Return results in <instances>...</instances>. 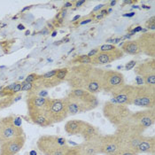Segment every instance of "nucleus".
<instances>
[{
  "label": "nucleus",
  "instance_id": "1",
  "mask_svg": "<svg viewBox=\"0 0 155 155\" xmlns=\"http://www.w3.org/2000/svg\"><path fill=\"white\" fill-rule=\"evenodd\" d=\"M104 71L105 70L91 64L75 65L68 69V74L65 81L72 90L81 89L96 94L102 91V77Z\"/></svg>",
  "mask_w": 155,
  "mask_h": 155
},
{
  "label": "nucleus",
  "instance_id": "2",
  "mask_svg": "<svg viewBox=\"0 0 155 155\" xmlns=\"http://www.w3.org/2000/svg\"><path fill=\"white\" fill-rule=\"evenodd\" d=\"M68 115H75L90 112L98 106V100L95 94L81 89H74L64 98Z\"/></svg>",
  "mask_w": 155,
  "mask_h": 155
},
{
  "label": "nucleus",
  "instance_id": "3",
  "mask_svg": "<svg viewBox=\"0 0 155 155\" xmlns=\"http://www.w3.org/2000/svg\"><path fill=\"white\" fill-rule=\"evenodd\" d=\"M155 122L154 109H145L131 113L129 118L116 128L115 132L143 135V132Z\"/></svg>",
  "mask_w": 155,
  "mask_h": 155
},
{
  "label": "nucleus",
  "instance_id": "4",
  "mask_svg": "<svg viewBox=\"0 0 155 155\" xmlns=\"http://www.w3.org/2000/svg\"><path fill=\"white\" fill-rule=\"evenodd\" d=\"M48 97L36 95L28 96L27 106L29 119L40 127H49L53 124L47 111Z\"/></svg>",
  "mask_w": 155,
  "mask_h": 155
},
{
  "label": "nucleus",
  "instance_id": "5",
  "mask_svg": "<svg viewBox=\"0 0 155 155\" xmlns=\"http://www.w3.org/2000/svg\"><path fill=\"white\" fill-rule=\"evenodd\" d=\"M36 146L44 155H65L70 148L64 137L53 135L41 136L36 141Z\"/></svg>",
  "mask_w": 155,
  "mask_h": 155
},
{
  "label": "nucleus",
  "instance_id": "6",
  "mask_svg": "<svg viewBox=\"0 0 155 155\" xmlns=\"http://www.w3.org/2000/svg\"><path fill=\"white\" fill-rule=\"evenodd\" d=\"M132 112L127 106L116 104L111 100L103 107V116L114 127H118L129 118Z\"/></svg>",
  "mask_w": 155,
  "mask_h": 155
},
{
  "label": "nucleus",
  "instance_id": "7",
  "mask_svg": "<svg viewBox=\"0 0 155 155\" xmlns=\"http://www.w3.org/2000/svg\"><path fill=\"white\" fill-rule=\"evenodd\" d=\"M23 135L24 131L20 118L10 115L0 119V144Z\"/></svg>",
  "mask_w": 155,
  "mask_h": 155
},
{
  "label": "nucleus",
  "instance_id": "8",
  "mask_svg": "<svg viewBox=\"0 0 155 155\" xmlns=\"http://www.w3.org/2000/svg\"><path fill=\"white\" fill-rule=\"evenodd\" d=\"M132 105L144 109H154L155 86L135 85V96Z\"/></svg>",
  "mask_w": 155,
  "mask_h": 155
},
{
  "label": "nucleus",
  "instance_id": "9",
  "mask_svg": "<svg viewBox=\"0 0 155 155\" xmlns=\"http://www.w3.org/2000/svg\"><path fill=\"white\" fill-rule=\"evenodd\" d=\"M125 84L124 75L119 71L105 70L102 77V91L113 93Z\"/></svg>",
  "mask_w": 155,
  "mask_h": 155
},
{
  "label": "nucleus",
  "instance_id": "10",
  "mask_svg": "<svg viewBox=\"0 0 155 155\" xmlns=\"http://www.w3.org/2000/svg\"><path fill=\"white\" fill-rule=\"evenodd\" d=\"M47 111L53 124L61 122L69 116L64 98H48Z\"/></svg>",
  "mask_w": 155,
  "mask_h": 155
},
{
  "label": "nucleus",
  "instance_id": "11",
  "mask_svg": "<svg viewBox=\"0 0 155 155\" xmlns=\"http://www.w3.org/2000/svg\"><path fill=\"white\" fill-rule=\"evenodd\" d=\"M135 73L137 75L141 76L143 83L148 86H155V60L153 58L151 60L143 61L136 65Z\"/></svg>",
  "mask_w": 155,
  "mask_h": 155
},
{
  "label": "nucleus",
  "instance_id": "12",
  "mask_svg": "<svg viewBox=\"0 0 155 155\" xmlns=\"http://www.w3.org/2000/svg\"><path fill=\"white\" fill-rule=\"evenodd\" d=\"M112 102L123 106H130L133 103L135 96V85L124 84L116 91L112 93Z\"/></svg>",
  "mask_w": 155,
  "mask_h": 155
},
{
  "label": "nucleus",
  "instance_id": "13",
  "mask_svg": "<svg viewBox=\"0 0 155 155\" xmlns=\"http://www.w3.org/2000/svg\"><path fill=\"white\" fill-rule=\"evenodd\" d=\"M124 56L123 51L121 49L116 48L114 51H98L96 55L91 57V65L97 67L100 65H107L111 62H114L115 60L121 59Z\"/></svg>",
  "mask_w": 155,
  "mask_h": 155
},
{
  "label": "nucleus",
  "instance_id": "14",
  "mask_svg": "<svg viewBox=\"0 0 155 155\" xmlns=\"http://www.w3.org/2000/svg\"><path fill=\"white\" fill-rule=\"evenodd\" d=\"M121 149L118 137L113 135L101 136L100 139V154L115 155Z\"/></svg>",
  "mask_w": 155,
  "mask_h": 155
},
{
  "label": "nucleus",
  "instance_id": "15",
  "mask_svg": "<svg viewBox=\"0 0 155 155\" xmlns=\"http://www.w3.org/2000/svg\"><path fill=\"white\" fill-rule=\"evenodd\" d=\"M26 142L25 135L10 139L0 144V155H16L22 148Z\"/></svg>",
  "mask_w": 155,
  "mask_h": 155
},
{
  "label": "nucleus",
  "instance_id": "16",
  "mask_svg": "<svg viewBox=\"0 0 155 155\" xmlns=\"http://www.w3.org/2000/svg\"><path fill=\"white\" fill-rule=\"evenodd\" d=\"M142 53L154 58L155 57V33L154 32H146L143 33L137 39Z\"/></svg>",
  "mask_w": 155,
  "mask_h": 155
},
{
  "label": "nucleus",
  "instance_id": "17",
  "mask_svg": "<svg viewBox=\"0 0 155 155\" xmlns=\"http://www.w3.org/2000/svg\"><path fill=\"white\" fill-rule=\"evenodd\" d=\"M99 135L95 138L90 140H84L80 144H76L75 147L79 153V155H98L100 154V139Z\"/></svg>",
  "mask_w": 155,
  "mask_h": 155
},
{
  "label": "nucleus",
  "instance_id": "18",
  "mask_svg": "<svg viewBox=\"0 0 155 155\" xmlns=\"http://www.w3.org/2000/svg\"><path fill=\"white\" fill-rule=\"evenodd\" d=\"M155 151V138L153 136L145 137L143 136V140L140 144L137 146L136 153L137 154L143 153V154H154Z\"/></svg>",
  "mask_w": 155,
  "mask_h": 155
},
{
  "label": "nucleus",
  "instance_id": "19",
  "mask_svg": "<svg viewBox=\"0 0 155 155\" xmlns=\"http://www.w3.org/2000/svg\"><path fill=\"white\" fill-rule=\"evenodd\" d=\"M86 121L82 120H70L66 122L64 130L69 136H77L81 135L84 128L86 125Z\"/></svg>",
  "mask_w": 155,
  "mask_h": 155
},
{
  "label": "nucleus",
  "instance_id": "20",
  "mask_svg": "<svg viewBox=\"0 0 155 155\" xmlns=\"http://www.w3.org/2000/svg\"><path fill=\"white\" fill-rule=\"evenodd\" d=\"M121 51H123V53L130 54V55H138L142 53L137 39L124 42L121 45Z\"/></svg>",
  "mask_w": 155,
  "mask_h": 155
},
{
  "label": "nucleus",
  "instance_id": "21",
  "mask_svg": "<svg viewBox=\"0 0 155 155\" xmlns=\"http://www.w3.org/2000/svg\"><path fill=\"white\" fill-rule=\"evenodd\" d=\"M99 135H100L99 130L96 126L89 123V122L86 123L85 127L81 133V136L84 137V140H90V139L95 138L97 137H98Z\"/></svg>",
  "mask_w": 155,
  "mask_h": 155
},
{
  "label": "nucleus",
  "instance_id": "22",
  "mask_svg": "<svg viewBox=\"0 0 155 155\" xmlns=\"http://www.w3.org/2000/svg\"><path fill=\"white\" fill-rule=\"evenodd\" d=\"M15 97H0V111L4 110L5 108L10 107L12 105H13L16 100H15Z\"/></svg>",
  "mask_w": 155,
  "mask_h": 155
},
{
  "label": "nucleus",
  "instance_id": "23",
  "mask_svg": "<svg viewBox=\"0 0 155 155\" xmlns=\"http://www.w3.org/2000/svg\"><path fill=\"white\" fill-rule=\"evenodd\" d=\"M91 59L88 55H80L76 58L73 59L70 61V63H73L74 66L75 65H85V64H91Z\"/></svg>",
  "mask_w": 155,
  "mask_h": 155
},
{
  "label": "nucleus",
  "instance_id": "24",
  "mask_svg": "<svg viewBox=\"0 0 155 155\" xmlns=\"http://www.w3.org/2000/svg\"><path fill=\"white\" fill-rule=\"evenodd\" d=\"M68 74V68H61V69H58L57 74H56V78L58 80H60V82H64L67 78V75Z\"/></svg>",
  "mask_w": 155,
  "mask_h": 155
},
{
  "label": "nucleus",
  "instance_id": "25",
  "mask_svg": "<svg viewBox=\"0 0 155 155\" xmlns=\"http://www.w3.org/2000/svg\"><path fill=\"white\" fill-rule=\"evenodd\" d=\"M40 77H41V74H28V75L25 78L24 82L33 84V83H35V82H36V80H38Z\"/></svg>",
  "mask_w": 155,
  "mask_h": 155
},
{
  "label": "nucleus",
  "instance_id": "26",
  "mask_svg": "<svg viewBox=\"0 0 155 155\" xmlns=\"http://www.w3.org/2000/svg\"><path fill=\"white\" fill-rule=\"evenodd\" d=\"M145 27L147 29L149 30H153L154 31L155 29V16H152L150 19L147 20L146 23H145Z\"/></svg>",
  "mask_w": 155,
  "mask_h": 155
},
{
  "label": "nucleus",
  "instance_id": "27",
  "mask_svg": "<svg viewBox=\"0 0 155 155\" xmlns=\"http://www.w3.org/2000/svg\"><path fill=\"white\" fill-rule=\"evenodd\" d=\"M115 155H138L135 151L130 150V149H125V148H121L119 152Z\"/></svg>",
  "mask_w": 155,
  "mask_h": 155
},
{
  "label": "nucleus",
  "instance_id": "28",
  "mask_svg": "<svg viewBox=\"0 0 155 155\" xmlns=\"http://www.w3.org/2000/svg\"><path fill=\"white\" fill-rule=\"evenodd\" d=\"M116 48H117L116 46H114L113 45H104L98 48V51H110L115 50Z\"/></svg>",
  "mask_w": 155,
  "mask_h": 155
},
{
  "label": "nucleus",
  "instance_id": "29",
  "mask_svg": "<svg viewBox=\"0 0 155 155\" xmlns=\"http://www.w3.org/2000/svg\"><path fill=\"white\" fill-rule=\"evenodd\" d=\"M33 87V84L31 83H26L21 82V91H30Z\"/></svg>",
  "mask_w": 155,
  "mask_h": 155
},
{
  "label": "nucleus",
  "instance_id": "30",
  "mask_svg": "<svg viewBox=\"0 0 155 155\" xmlns=\"http://www.w3.org/2000/svg\"><path fill=\"white\" fill-rule=\"evenodd\" d=\"M57 71L58 69H53V70H51V71L47 72L44 74H42V77L43 78H45V79H48V78H51V77H54L57 74Z\"/></svg>",
  "mask_w": 155,
  "mask_h": 155
},
{
  "label": "nucleus",
  "instance_id": "31",
  "mask_svg": "<svg viewBox=\"0 0 155 155\" xmlns=\"http://www.w3.org/2000/svg\"><path fill=\"white\" fill-rule=\"evenodd\" d=\"M65 155H79V153H78V151H77V149H76V147L75 146H74V147H70L68 150V152L66 153V154Z\"/></svg>",
  "mask_w": 155,
  "mask_h": 155
},
{
  "label": "nucleus",
  "instance_id": "32",
  "mask_svg": "<svg viewBox=\"0 0 155 155\" xmlns=\"http://www.w3.org/2000/svg\"><path fill=\"white\" fill-rule=\"evenodd\" d=\"M136 65H137V61L131 60V61H130L129 63H127V64L125 65V69H126V70H130V69L134 68L136 67Z\"/></svg>",
  "mask_w": 155,
  "mask_h": 155
},
{
  "label": "nucleus",
  "instance_id": "33",
  "mask_svg": "<svg viewBox=\"0 0 155 155\" xmlns=\"http://www.w3.org/2000/svg\"><path fill=\"white\" fill-rule=\"evenodd\" d=\"M135 81H136V84H137V86H140V85H143V84H144V83H143V79L141 77V76L137 75V77H136V79H135Z\"/></svg>",
  "mask_w": 155,
  "mask_h": 155
},
{
  "label": "nucleus",
  "instance_id": "34",
  "mask_svg": "<svg viewBox=\"0 0 155 155\" xmlns=\"http://www.w3.org/2000/svg\"><path fill=\"white\" fill-rule=\"evenodd\" d=\"M142 30H143V28H142V27H140V26H138V27L135 28L132 30L131 34H130V36H132V35H134V34H136V33H137V32H140V31H142Z\"/></svg>",
  "mask_w": 155,
  "mask_h": 155
},
{
  "label": "nucleus",
  "instance_id": "35",
  "mask_svg": "<svg viewBox=\"0 0 155 155\" xmlns=\"http://www.w3.org/2000/svg\"><path fill=\"white\" fill-rule=\"evenodd\" d=\"M98 52V49H94V50H92V51H91L87 55L90 57V58H91V57H93L94 55H96L97 53Z\"/></svg>",
  "mask_w": 155,
  "mask_h": 155
},
{
  "label": "nucleus",
  "instance_id": "36",
  "mask_svg": "<svg viewBox=\"0 0 155 155\" xmlns=\"http://www.w3.org/2000/svg\"><path fill=\"white\" fill-rule=\"evenodd\" d=\"M120 41V38H114V39H109L108 40V42L111 43V44H116V43H118Z\"/></svg>",
  "mask_w": 155,
  "mask_h": 155
},
{
  "label": "nucleus",
  "instance_id": "37",
  "mask_svg": "<svg viewBox=\"0 0 155 155\" xmlns=\"http://www.w3.org/2000/svg\"><path fill=\"white\" fill-rule=\"evenodd\" d=\"M104 6H106V5H97V7L94 8L93 12H97V11H98V10H101L102 8H104Z\"/></svg>",
  "mask_w": 155,
  "mask_h": 155
},
{
  "label": "nucleus",
  "instance_id": "38",
  "mask_svg": "<svg viewBox=\"0 0 155 155\" xmlns=\"http://www.w3.org/2000/svg\"><path fill=\"white\" fill-rule=\"evenodd\" d=\"M84 3H85V0H82V1H77L76 3H75V6L76 7H80L81 5H83Z\"/></svg>",
  "mask_w": 155,
  "mask_h": 155
},
{
  "label": "nucleus",
  "instance_id": "39",
  "mask_svg": "<svg viewBox=\"0 0 155 155\" xmlns=\"http://www.w3.org/2000/svg\"><path fill=\"white\" fill-rule=\"evenodd\" d=\"M91 21H92V19H91V18H90V19H87V20H84V21H83L82 22H80V25H84V24L90 23Z\"/></svg>",
  "mask_w": 155,
  "mask_h": 155
},
{
  "label": "nucleus",
  "instance_id": "40",
  "mask_svg": "<svg viewBox=\"0 0 155 155\" xmlns=\"http://www.w3.org/2000/svg\"><path fill=\"white\" fill-rule=\"evenodd\" d=\"M108 13V11L107 9H103V10H101L100 12H99V14L100 15H102V16H105L106 14H107Z\"/></svg>",
  "mask_w": 155,
  "mask_h": 155
},
{
  "label": "nucleus",
  "instance_id": "41",
  "mask_svg": "<svg viewBox=\"0 0 155 155\" xmlns=\"http://www.w3.org/2000/svg\"><path fill=\"white\" fill-rule=\"evenodd\" d=\"M135 14H136V12H130V13H126V14H123V16H124V17H133V16H134Z\"/></svg>",
  "mask_w": 155,
  "mask_h": 155
},
{
  "label": "nucleus",
  "instance_id": "42",
  "mask_svg": "<svg viewBox=\"0 0 155 155\" xmlns=\"http://www.w3.org/2000/svg\"><path fill=\"white\" fill-rule=\"evenodd\" d=\"M64 6H65L66 8L70 7V6H72V3L71 2H66V3H65V5H64Z\"/></svg>",
  "mask_w": 155,
  "mask_h": 155
},
{
  "label": "nucleus",
  "instance_id": "43",
  "mask_svg": "<svg viewBox=\"0 0 155 155\" xmlns=\"http://www.w3.org/2000/svg\"><path fill=\"white\" fill-rule=\"evenodd\" d=\"M137 1H130V0H128V1H124L123 3L124 4H128V5H130V4H133V3H136Z\"/></svg>",
  "mask_w": 155,
  "mask_h": 155
},
{
  "label": "nucleus",
  "instance_id": "44",
  "mask_svg": "<svg viewBox=\"0 0 155 155\" xmlns=\"http://www.w3.org/2000/svg\"><path fill=\"white\" fill-rule=\"evenodd\" d=\"M18 29H20V30H23V29H25V27H24L23 25L20 24V25H18Z\"/></svg>",
  "mask_w": 155,
  "mask_h": 155
},
{
  "label": "nucleus",
  "instance_id": "45",
  "mask_svg": "<svg viewBox=\"0 0 155 155\" xmlns=\"http://www.w3.org/2000/svg\"><path fill=\"white\" fill-rule=\"evenodd\" d=\"M116 3H117V1H111L110 2V6H114Z\"/></svg>",
  "mask_w": 155,
  "mask_h": 155
},
{
  "label": "nucleus",
  "instance_id": "46",
  "mask_svg": "<svg viewBox=\"0 0 155 155\" xmlns=\"http://www.w3.org/2000/svg\"><path fill=\"white\" fill-rule=\"evenodd\" d=\"M79 18H80V15H76V16L73 19V21H76V20H78Z\"/></svg>",
  "mask_w": 155,
  "mask_h": 155
},
{
  "label": "nucleus",
  "instance_id": "47",
  "mask_svg": "<svg viewBox=\"0 0 155 155\" xmlns=\"http://www.w3.org/2000/svg\"><path fill=\"white\" fill-rule=\"evenodd\" d=\"M29 154H30V155H36V151H34V150H33V151H31V152L29 153Z\"/></svg>",
  "mask_w": 155,
  "mask_h": 155
},
{
  "label": "nucleus",
  "instance_id": "48",
  "mask_svg": "<svg viewBox=\"0 0 155 155\" xmlns=\"http://www.w3.org/2000/svg\"><path fill=\"white\" fill-rule=\"evenodd\" d=\"M103 17H104V16H102V15H100V14H99V15H97V20H101Z\"/></svg>",
  "mask_w": 155,
  "mask_h": 155
},
{
  "label": "nucleus",
  "instance_id": "49",
  "mask_svg": "<svg viewBox=\"0 0 155 155\" xmlns=\"http://www.w3.org/2000/svg\"><path fill=\"white\" fill-rule=\"evenodd\" d=\"M142 8H145V9H150L151 7L148 6V5H142Z\"/></svg>",
  "mask_w": 155,
  "mask_h": 155
},
{
  "label": "nucleus",
  "instance_id": "50",
  "mask_svg": "<svg viewBox=\"0 0 155 155\" xmlns=\"http://www.w3.org/2000/svg\"><path fill=\"white\" fill-rule=\"evenodd\" d=\"M56 34H57V32H56V31H54V32L52 33V35H51V36H56Z\"/></svg>",
  "mask_w": 155,
  "mask_h": 155
},
{
  "label": "nucleus",
  "instance_id": "51",
  "mask_svg": "<svg viewBox=\"0 0 155 155\" xmlns=\"http://www.w3.org/2000/svg\"><path fill=\"white\" fill-rule=\"evenodd\" d=\"M132 7H133V8H137V9H138V8H139V7H138L137 5H133Z\"/></svg>",
  "mask_w": 155,
  "mask_h": 155
},
{
  "label": "nucleus",
  "instance_id": "52",
  "mask_svg": "<svg viewBox=\"0 0 155 155\" xmlns=\"http://www.w3.org/2000/svg\"><path fill=\"white\" fill-rule=\"evenodd\" d=\"M122 68V66H119L118 68H117V69H121Z\"/></svg>",
  "mask_w": 155,
  "mask_h": 155
},
{
  "label": "nucleus",
  "instance_id": "53",
  "mask_svg": "<svg viewBox=\"0 0 155 155\" xmlns=\"http://www.w3.org/2000/svg\"><path fill=\"white\" fill-rule=\"evenodd\" d=\"M29 33H30L29 31H27V32H26V36H28V35H29Z\"/></svg>",
  "mask_w": 155,
  "mask_h": 155
},
{
  "label": "nucleus",
  "instance_id": "54",
  "mask_svg": "<svg viewBox=\"0 0 155 155\" xmlns=\"http://www.w3.org/2000/svg\"><path fill=\"white\" fill-rule=\"evenodd\" d=\"M2 89H3V87H0V91H1Z\"/></svg>",
  "mask_w": 155,
  "mask_h": 155
},
{
  "label": "nucleus",
  "instance_id": "55",
  "mask_svg": "<svg viewBox=\"0 0 155 155\" xmlns=\"http://www.w3.org/2000/svg\"><path fill=\"white\" fill-rule=\"evenodd\" d=\"M153 155H154V154H153Z\"/></svg>",
  "mask_w": 155,
  "mask_h": 155
}]
</instances>
